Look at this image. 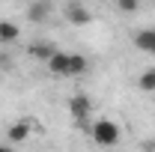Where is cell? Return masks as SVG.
I'll use <instances>...</instances> for the list:
<instances>
[{"mask_svg":"<svg viewBox=\"0 0 155 152\" xmlns=\"http://www.w3.org/2000/svg\"><path fill=\"white\" fill-rule=\"evenodd\" d=\"M93 137H96V143H101V146H116L119 143V125H114L110 119H98L96 125H93Z\"/></svg>","mask_w":155,"mask_h":152,"instance_id":"obj_1","label":"cell"},{"mask_svg":"<svg viewBox=\"0 0 155 152\" xmlns=\"http://www.w3.org/2000/svg\"><path fill=\"white\" fill-rule=\"evenodd\" d=\"M69 111H72V116H75L78 122H87V119H90V114H93V101H90V95H84V93L72 95Z\"/></svg>","mask_w":155,"mask_h":152,"instance_id":"obj_2","label":"cell"},{"mask_svg":"<svg viewBox=\"0 0 155 152\" xmlns=\"http://www.w3.org/2000/svg\"><path fill=\"white\" fill-rule=\"evenodd\" d=\"M66 18H69V24H90L93 15H90V9L84 3H69L66 6Z\"/></svg>","mask_w":155,"mask_h":152,"instance_id":"obj_3","label":"cell"},{"mask_svg":"<svg viewBox=\"0 0 155 152\" xmlns=\"http://www.w3.org/2000/svg\"><path fill=\"white\" fill-rule=\"evenodd\" d=\"M134 48L146 51V54H155V30H152V27L137 30V33H134Z\"/></svg>","mask_w":155,"mask_h":152,"instance_id":"obj_4","label":"cell"},{"mask_svg":"<svg viewBox=\"0 0 155 152\" xmlns=\"http://www.w3.org/2000/svg\"><path fill=\"white\" fill-rule=\"evenodd\" d=\"M51 12H54V6H51L48 0H36V3L27 6V18H30V21H45Z\"/></svg>","mask_w":155,"mask_h":152,"instance_id":"obj_5","label":"cell"},{"mask_svg":"<svg viewBox=\"0 0 155 152\" xmlns=\"http://www.w3.org/2000/svg\"><path fill=\"white\" fill-rule=\"evenodd\" d=\"M6 137H9V143H24V140L30 137V119H18V122L6 131Z\"/></svg>","mask_w":155,"mask_h":152,"instance_id":"obj_6","label":"cell"},{"mask_svg":"<svg viewBox=\"0 0 155 152\" xmlns=\"http://www.w3.org/2000/svg\"><path fill=\"white\" fill-rule=\"evenodd\" d=\"M48 69H51L54 75H60V78H69V54H63V51H57L54 57L48 60Z\"/></svg>","mask_w":155,"mask_h":152,"instance_id":"obj_7","label":"cell"},{"mask_svg":"<svg viewBox=\"0 0 155 152\" xmlns=\"http://www.w3.org/2000/svg\"><path fill=\"white\" fill-rule=\"evenodd\" d=\"M87 66H90V63H87L84 54H69V78H72V75H84Z\"/></svg>","mask_w":155,"mask_h":152,"instance_id":"obj_8","label":"cell"},{"mask_svg":"<svg viewBox=\"0 0 155 152\" xmlns=\"http://www.w3.org/2000/svg\"><path fill=\"white\" fill-rule=\"evenodd\" d=\"M21 36L18 24H12V21H0V42H15Z\"/></svg>","mask_w":155,"mask_h":152,"instance_id":"obj_9","label":"cell"},{"mask_svg":"<svg viewBox=\"0 0 155 152\" xmlns=\"http://www.w3.org/2000/svg\"><path fill=\"white\" fill-rule=\"evenodd\" d=\"M30 54L39 60H51L57 51H54V45H48V42H36V45H30Z\"/></svg>","mask_w":155,"mask_h":152,"instance_id":"obj_10","label":"cell"},{"mask_svg":"<svg viewBox=\"0 0 155 152\" xmlns=\"http://www.w3.org/2000/svg\"><path fill=\"white\" fill-rule=\"evenodd\" d=\"M140 90H146V93H155V69H146L143 75H140Z\"/></svg>","mask_w":155,"mask_h":152,"instance_id":"obj_11","label":"cell"},{"mask_svg":"<svg viewBox=\"0 0 155 152\" xmlns=\"http://www.w3.org/2000/svg\"><path fill=\"white\" fill-rule=\"evenodd\" d=\"M116 9H119V12H134V9H137V0H119Z\"/></svg>","mask_w":155,"mask_h":152,"instance_id":"obj_12","label":"cell"},{"mask_svg":"<svg viewBox=\"0 0 155 152\" xmlns=\"http://www.w3.org/2000/svg\"><path fill=\"white\" fill-rule=\"evenodd\" d=\"M0 152H12V149H9V146H0Z\"/></svg>","mask_w":155,"mask_h":152,"instance_id":"obj_13","label":"cell"}]
</instances>
